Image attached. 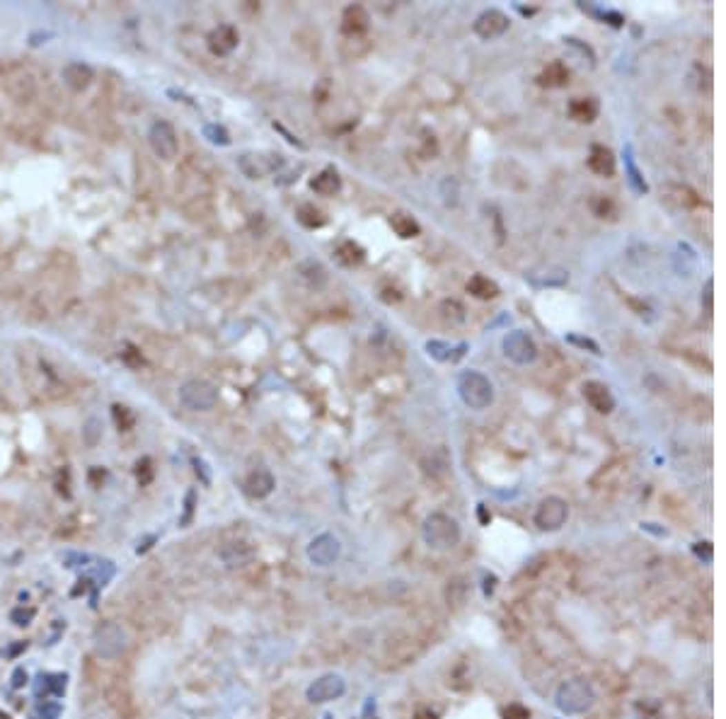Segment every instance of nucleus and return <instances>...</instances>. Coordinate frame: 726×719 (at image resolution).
Listing matches in <instances>:
<instances>
[{
	"mask_svg": "<svg viewBox=\"0 0 726 719\" xmlns=\"http://www.w3.org/2000/svg\"><path fill=\"white\" fill-rule=\"evenodd\" d=\"M591 208L601 218H615V213H618V206H615V201L610 197H593Z\"/></svg>",
	"mask_w": 726,
	"mask_h": 719,
	"instance_id": "obj_29",
	"label": "nucleus"
},
{
	"mask_svg": "<svg viewBox=\"0 0 726 719\" xmlns=\"http://www.w3.org/2000/svg\"><path fill=\"white\" fill-rule=\"evenodd\" d=\"M194 499H196V494H194V492H189V494H187V511H184L182 526H187V523L192 521V513H194Z\"/></svg>",
	"mask_w": 726,
	"mask_h": 719,
	"instance_id": "obj_37",
	"label": "nucleus"
},
{
	"mask_svg": "<svg viewBox=\"0 0 726 719\" xmlns=\"http://www.w3.org/2000/svg\"><path fill=\"white\" fill-rule=\"evenodd\" d=\"M421 538H424V542L431 547V550H453L455 545L460 542V538H463V531H460L458 521H455L453 516H448V513H431V516H426L424 526H421Z\"/></svg>",
	"mask_w": 726,
	"mask_h": 719,
	"instance_id": "obj_2",
	"label": "nucleus"
},
{
	"mask_svg": "<svg viewBox=\"0 0 726 719\" xmlns=\"http://www.w3.org/2000/svg\"><path fill=\"white\" fill-rule=\"evenodd\" d=\"M310 189L317 194V197H334V194L341 192V177H339V170L336 168H325L310 179Z\"/></svg>",
	"mask_w": 726,
	"mask_h": 719,
	"instance_id": "obj_19",
	"label": "nucleus"
},
{
	"mask_svg": "<svg viewBox=\"0 0 726 719\" xmlns=\"http://www.w3.org/2000/svg\"><path fill=\"white\" fill-rule=\"evenodd\" d=\"M34 615H37L34 608H15V611L10 613V620L15 622L17 627H25L34 620Z\"/></svg>",
	"mask_w": 726,
	"mask_h": 719,
	"instance_id": "obj_33",
	"label": "nucleus"
},
{
	"mask_svg": "<svg viewBox=\"0 0 726 719\" xmlns=\"http://www.w3.org/2000/svg\"><path fill=\"white\" fill-rule=\"evenodd\" d=\"M218 557L225 562V567H245L257 557V550L245 540H232L218 550Z\"/></svg>",
	"mask_w": 726,
	"mask_h": 719,
	"instance_id": "obj_15",
	"label": "nucleus"
},
{
	"mask_svg": "<svg viewBox=\"0 0 726 719\" xmlns=\"http://www.w3.org/2000/svg\"><path fill=\"white\" fill-rule=\"evenodd\" d=\"M92 649L99 659L114 661L119 656H124L129 649V635L119 622H102V625L94 627L92 632Z\"/></svg>",
	"mask_w": 726,
	"mask_h": 719,
	"instance_id": "obj_4",
	"label": "nucleus"
},
{
	"mask_svg": "<svg viewBox=\"0 0 726 719\" xmlns=\"http://www.w3.org/2000/svg\"><path fill=\"white\" fill-rule=\"evenodd\" d=\"M390 228L395 230V235L402 237V240H412V237L421 235L419 221H416L414 216H410V213H405V211L392 213V216H390Z\"/></svg>",
	"mask_w": 726,
	"mask_h": 719,
	"instance_id": "obj_25",
	"label": "nucleus"
},
{
	"mask_svg": "<svg viewBox=\"0 0 726 719\" xmlns=\"http://www.w3.org/2000/svg\"><path fill=\"white\" fill-rule=\"evenodd\" d=\"M371 27V15L363 6H349L344 8V15H341V32L344 37H351V39H359L363 37Z\"/></svg>",
	"mask_w": 726,
	"mask_h": 719,
	"instance_id": "obj_13",
	"label": "nucleus"
},
{
	"mask_svg": "<svg viewBox=\"0 0 726 719\" xmlns=\"http://www.w3.org/2000/svg\"><path fill=\"white\" fill-rule=\"evenodd\" d=\"M569 83V68L562 63V61H552L543 73L538 75V85L540 88H564Z\"/></svg>",
	"mask_w": 726,
	"mask_h": 719,
	"instance_id": "obj_24",
	"label": "nucleus"
},
{
	"mask_svg": "<svg viewBox=\"0 0 726 719\" xmlns=\"http://www.w3.org/2000/svg\"><path fill=\"white\" fill-rule=\"evenodd\" d=\"M148 143H150V150H153L155 158L160 160H174L179 153V141H177V131L170 121L160 119L150 126L148 131Z\"/></svg>",
	"mask_w": 726,
	"mask_h": 719,
	"instance_id": "obj_7",
	"label": "nucleus"
},
{
	"mask_svg": "<svg viewBox=\"0 0 726 719\" xmlns=\"http://www.w3.org/2000/svg\"><path fill=\"white\" fill-rule=\"evenodd\" d=\"M458 395L470 409H487L494 402V385L479 371H465L458 378Z\"/></svg>",
	"mask_w": 726,
	"mask_h": 719,
	"instance_id": "obj_3",
	"label": "nucleus"
},
{
	"mask_svg": "<svg viewBox=\"0 0 726 719\" xmlns=\"http://www.w3.org/2000/svg\"><path fill=\"white\" fill-rule=\"evenodd\" d=\"M714 279H707L705 281V293H702V301H705V311L707 315H712L714 313Z\"/></svg>",
	"mask_w": 726,
	"mask_h": 719,
	"instance_id": "obj_34",
	"label": "nucleus"
},
{
	"mask_svg": "<svg viewBox=\"0 0 726 719\" xmlns=\"http://www.w3.org/2000/svg\"><path fill=\"white\" fill-rule=\"evenodd\" d=\"M22 649H27V644H25V642H20V644H17V647H12V649L8 651V654H10V656H15V654H20Z\"/></svg>",
	"mask_w": 726,
	"mask_h": 719,
	"instance_id": "obj_41",
	"label": "nucleus"
},
{
	"mask_svg": "<svg viewBox=\"0 0 726 719\" xmlns=\"http://www.w3.org/2000/svg\"><path fill=\"white\" fill-rule=\"evenodd\" d=\"M240 44V35L232 25H218L216 30L208 35V49L213 56H228L237 49Z\"/></svg>",
	"mask_w": 726,
	"mask_h": 719,
	"instance_id": "obj_14",
	"label": "nucleus"
},
{
	"mask_svg": "<svg viewBox=\"0 0 726 719\" xmlns=\"http://www.w3.org/2000/svg\"><path fill=\"white\" fill-rule=\"evenodd\" d=\"M581 390L588 407L596 409L598 414H610L615 409V395L610 393V388L605 383H601V380H586Z\"/></svg>",
	"mask_w": 726,
	"mask_h": 719,
	"instance_id": "obj_12",
	"label": "nucleus"
},
{
	"mask_svg": "<svg viewBox=\"0 0 726 719\" xmlns=\"http://www.w3.org/2000/svg\"><path fill=\"white\" fill-rule=\"evenodd\" d=\"M623 158H625V173H627L629 187H632L637 194H647V192H649V184H647V179H644V175L639 173L637 163H634V153H632V146H629V143L625 146Z\"/></svg>",
	"mask_w": 726,
	"mask_h": 719,
	"instance_id": "obj_26",
	"label": "nucleus"
},
{
	"mask_svg": "<svg viewBox=\"0 0 726 719\" xmlns=\"http://www.w3.org/2000/svg\"><path fill=\"white\" fill-rule=\"evenodd\" d=\"M274 487H276V480H274V475L267 468L252 470L248 475V480H245V492L252 499H267L274 492Z\"/></svg>",
	"mask_w": 726,
	"mask_h": 719,
	"instance_id": "obj_17",
	"label": "nucleus"
},
{
	"mask_svg": "<svg viewBox=\"0 0 726 719\" xmlns=\"http://www.w3.org/2000/svg\"><path fill=\"white\" fill-rule=\"evenodd\" d=\"M0 719H10V717H8V714H3V712H0Z\"/></svg>",
	"mask_w": 726,
	"mask_h": 719,
	"instance_id": "obj_43",
	"label": "nucleus"
},
{
	"mask_svg": "<svg viewBox=\"0 0 726 719\" xmlns=\"http://www.w3.org/2000/svg\"><path fill=\"white\" fill-rule=\"evenodd\" d=\"M692 552H695L697 557L705 552V562H712V542H707V540L705 542H695V545H692Z\"/></svg>",
	"mask_w": 726,
	"mask_h": 719,
	"instance_id": "obj_36",
	"label": "nucleus"
},
{
	"mask_svg": "<svg viewBox=\"0 0 726 719\" xmlns=\"http://www.w3.org/2000/svg\"><path fill=\"white\" fill-rule=\"evenodd\" d=\"M596 688L581 676L562 680L554 693V705L562 714H586L596 705Z\"/></svg>",
	"mask_w": 726,
	"mask_h": 719,
	"instance_id": "obj_1",
	"label": "nucleus"
},
{
	"mask_svg": "<svg viewBox=\"0 0 726 719\" xmlns=\"http://www.w3.org/2000/svg\"><path fill=\"white\" fill-rule=\"evenodd\" d=\"M334 257H336V262H339L341 266H349V269H351V266L363 264V259H366V250H363L359 242L344 240V242H339V245H336Z\"/></svg>",
	"mask_w": 726,
	"mask_h": 719,
	"instance_id": "obj_23",
	"label": "nucleus"
},
{
	"mask_svg": "<svg viewBox=\"0 0 726 719\" xmlns=\"http://www.w3.org/2000/svg\"><path fill=\"white\" fill-rule=\"evenodd\" d=\"M179 402L192 412H208L218 404V390L203 378H192L179 388Z\"/></svg>",
	"mask_w": 726,
	"mask_h": 719,
	"instance_id": "obj_5",
	"label": "nucleus"
},
{
	"mask_svg": "<svg viewBox=\"0 0 726 719\" xmlns=\"http://www.w3.org/2000/svg\"><path fill=\"white\" fill-rule=\"evenodd\" d=\"M203 136H206L213 146H228V143H230L228 131L223 126H218V124H206V126H203Z\"/></svg>",
	"mask_w": 726,
	"mask_h": 719,
	"instance_id": "obj_30",
	"label": "nucleus"
},
{
	"mask_svg": "<svg viewBox=\"0 0 726 719\" xmlns=\"http://www.w3.org/2000/svg\"><path fill=\"white\" fill-rule=\"evenodd\" d=\"M61 78H63V83L68 85L70 90L83 92L85 88H90L94 73L88 63H83V61H70V63H65L63 70H61Z\"/></svg>",
	"mask_w": 726,
	"mask_h": 719,
	"instance_id": "obj_16",
	"label": "nucleus"
},
{
	"mask_svg": "<svg viewBox=\"0 0 726 719\" xmlns=\"http://www.w3.org/2000/svg\"><path fill=\"white\" fill-rule=\"evenodd\" d=\"M490 513H487V509H484V504H479V521H482L484 523V526H487V523H490Z\"/></svg>",
	"mask_w": 726,
	"mask_h": 719,
	"instance_id": "obj_40",
	"label": "nucleus"
},
{
	"mask_svg": "<svg viewBox=\"0 0 726 719\" xmlns=\"http://www.w3.org/2000/svg\"><path fill=\"white\" fill-rule=\"evenodd\" d=\"M467 351V344L460 342V344H448V342H441V339H431L426 342V354L436 361H460Z\"/></svg>",
	"mask_w": 726,
	"mask_h": 719,
	"instance_id": "obj_20",
	"label": "nucleus"
},
{
	"mask_svg": "<svg viewBox=\"0 0 726 719\" xmlns=\"http://www.w3.org/2000/svg\"><path fill=\"white\" fill-rule=\"evenodd\" d=\"M199 470H201V473H206V465H203V463H201V460H196V473H199ZM203 482H206V484H208V482H211V480H208V477H206V475H203Z\"/></svg>",
	"mask_w": 726,
	"mask_h": 719,
	"instance_id": "obj_42",
	"label": "nucleus"
},
{
	"mask_svg": "<svg viewBox=\"0 0 726 719\" xmlns=\"http://www.w3.org/2000/svg\"><path fill=\"white\" fill-rule=\"evenodd\" d=\"M112 417H114V422H117L119 431H131V429H134V424H136V414L131 412L129 407H124V404H114Z\"/></svg>",
	"mask_w": 726,
	"mask_h": 719,
	"instance_id": "obj_28",
	"label": "nucleus"
},
{
	"mask_svg": "<svg viewBox=\"0 0 726 719\" xmlns=\"http://www.w3.org/2000/svg\"><path fill=\"white\" fill-rule=\"evenodd\" d=\"M598 109H601V107H598L596 97H576V99H572V102H569L567 112H569V117H572L574 121L591 124V121H596Z\"/></svg>",
	"mask_w": 726,
	"mask_h": 719,
	"instance_id": "obj_22",
	"label": "nucleus"
},
{
	"mask_svg": "<svg viewBox=\"0 0 726 719\" xmlns=\"http://www.w3.org/2000/svg\"><path fill=\"white\" fill-rule=\"evenodd\" d=\"M305 555L310 560V564L332 567L341 557V540L336 535H332V533H320V535L310 540Z\"/></svg>",
	"mask_w": 726,
	"mask_h": 719,
	"instance_id": "obj_10",
	"label": "nucleus"
},
{
	"mask_svg": "<svg viewBox=\"0 0 726 719\" xmlns=\"http://www.w3.org/2000/svg\"><path fill=\"white\" fill-rule=\"evenodd\" d=\"M586 165L591 173L601 175V177H613L615 175V155L610 148H605V146H591V150H588V158H586Z\"/></svg>",
	"mask_w": 726,
	"mask_h": 719,
	"instance_id": "obj_18",
	"label": "nucleus"
},
{
	"mask_svg": "<svg viewBox=\"0 0 726 719\" xmlns=\"http://www.w3.org/2000/svg\"><path fill=\"white\" fill-rule=\"evenodd\" d=\"M567 518H569L567 499L554 497V494H552V497H545L543 502L538 504L533 521H535V526H538L540 531L554 533V531H559L564 523H567Z\"/></svg>",
	"mask_w": 726,
	"mask_h": 719,
	"instance_id": "obj_6",
	"label": "nucleus"
},
{
	"mask_svg": "<svg viewBox=\"0 0 726 719\" xmlns=\"http://www.w3.org/2000/svg\"><path fill=\"white\" fill-rule=\"evenodd\" d=\"M467 293L472 298H477V301H494L496 296H499V286H496V281H492L490 276H484V274H474L472 279L467 281Z\"/></svg>",
	"mask_w": 726,
	"mask_h": 719,
	"instance_id": "obj_21",
	"label": "nucleus"
},
{
	"mask_svg": "<svg viewBox=\"0 0 726 719\" xmlns=\"http://www.w3.org/2000/svg\"><path fill=\"white\" fill-rule=\"evenodd\" d=\"M509 27H511L509 15H506L504 10H499V8H490V10L479 12L477 20H474V25H472V30L479 39L490 41V39H496V37L506 35Z\"/></svg>",
	"mask_w": 726,
	"mask_h": 719,
	"instance_id": "obj_11",
	"label": "nucleus"
},
{
	"mask_svg": "<svg viewBox=\"0 0 726 719\" xmlns=\"http://www.w3.org/2000/svg\"><path fill=\"white\" fill-rule=\"evenodd\" d=\"M25 683H27V671L17 669L15 673H12V688H22Z\"/></svg>",
	"mask_w": 726,
	"mask_h": 719,
	"instance_id": "obj_38",
	"label": "nucleus"
},
{
	"mask_svg": "<svg viewBox=\"0 0 726 719\" xmlns=\"http://www.w3.org/2000/svg\"><path fill=\"white\" fill-rule=\"evenodd\" d=\"M601 17H603L605 22H608V25H613V27H623V25H625V17L620 15V12L605 10V12H601Z\"/></svg>",
	"mask_w": 726,
	"mask_h": 719,
	"instance_id": "obj_35",
	"label": "nucleus"
},
{
	"mask_svg": "<svg viewBox=\"0 0 726 719\" xmlns=\"http://www.w3.org/2000/svg\"><path fill=\"white\" fill-rule=\"evenodd\" d=\"M296 218H298V223H301L303 228H310V230L322 228L327 223V216L315 206V204H301V206H298V211H296Z\"/></svg>",
	"mask_w": 726,
	"mask_h": 719,
	"instance_id": "obj_27",
	"label": "nucleus"
},
{
	"mask_svg": "<svg viewBox=\"0 0 726 719\" xmlns=\"http://www.w3.org/2000/svg\"><path fill=\"white\" fill-rule=\"evenodd\" d=\"M414 719H438V717H436V712H431V709H419V712L414 714Z\"/></svg>",
	"mask_w": 726,
	"mask_h": 719,
	"instance_id": "obj_39",
	"label": "nucleus"
},
{
	"mask_svg": "<svg viewBox=\"0 0 726 719\" xmlns=\"http://www.w3.org/2000/svg\"><path fill=\"white\" fill-rule=\"evenodd\" d=\"M501 346H504V356L516 366H528L538 359V346H535L533 337L523 330L509 332L504 337V342H501Z\"/></svg>",
	"mask_w": 726,
	"mask_h": 719,
	"instance_id": "obj_8",
	"label": "nucleus"
},
{
	"mask_svg": "<svg viewBox=\"0 0 726 719\" xmlns=\"http://www.w3.org/2000/svg\"><path fill=\"white\" fill-rule=\"evenodd\" d=\"M344 693H346V680L341 678L339 673H325L307 685L305 698H307V702H312V705H325V702H334V700L344 698Z\"/></svg>",
	"mask_w": 726,
	"mask_h": 719,
	"instance_id": "obj_9",
	"label": "nucleus"
},
{
	"mask_svg": "<svg viewBox=\"0 0 726 719\" xmlns=\"http://www.w3.org/2000/svg\"><path fill=\"white\" fill-rule=\"evenodd\" d=\"M567 342H569V344H574V346H578V349H586V351H591V354H596V356H601V354H603V351H601V346H598V342L588 339V337L567 335Z\"/></svg>",
	"mask_w": 726,
	"mask_h": 719,
	"instance_id": "obj_31",
	"label": "nucleus"
},
{
	"mask_svg": "<svg viewBox=\"0 0 726 719\" xmlns=\"http://www.w3.org/2000/svg\"><path fill=\"white\" fill-rule=\"evenodd\" d=\"M501 717L504 719H530V709L521 702H511L501 709Z\"/></svg>",
	"mask_w": 726,
	"mask_h": 719,
	"instance_id": "obj_32",
	"label": "nucleus"
}]
</instances>
